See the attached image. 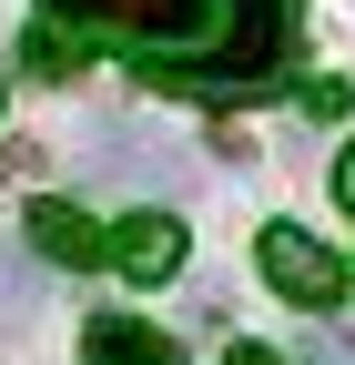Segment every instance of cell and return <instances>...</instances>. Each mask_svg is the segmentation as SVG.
<instances>
[{
	"instance_id": "obj_1",
	"label": "cell",
	"mask_w": 355,
	"mask_h": 365,
	"mask_svg": "<svg viewBox=\"0 0 355 365\" xmlns=\"http://www.w3.org/2000/svg\"><path fill=\"white\" fill-rule=\"evenodd\" d=\"M254 264H264V284H274L284 304H304V314H335L345 304V254L315 244L304 223H264V234H254Z\"/></svg>"
},
{
	"instance_id": "obj_2",
	"label": "cell",
	"mask_w": 355,
	"mask_h": 365,
	"mask_svg": "<svg viewBox=\"0 0 355 365\" xmlns=\"http://www.w3.org/2000/svg\"><path fill=\"white\" fill-rule=\"evenodd\" d=\"M21 234L51 254V264H71V274H81V264H112V234H102V223L81 213V203H51V193L21 213Z\"/></svg>"
},
{
	"instance_id": "obj_3",
	"label": "cell",
	"mask_w": 355,
	"mask_h": 365,
	"mask_svg": "<svg viewBox=\"0 0 355 365\" xmlns=\"http://www.w3.org/2000/svg\"><path fill=\"white\" fill-rule=\"evenodd\" d=\"M112 264L132 274V284L183 274V223H173V213H122V223H112Z\"/></svg>"
},
{
	"instance_id": "obj_4",
	"label": "cell",
	"mask_w": 355,
	"mask_h": 365,
	"mask_svg": "<svg viewBox=\"0 0 355 365\" xmlns=\"http://www.w3.org/2000/svg\"><path fill=\"white\" fill-rule=\"evenodd\" d=\"M81 365H183V345L163 325H143V314H92L81 325Z\"/></svg>"
},
{
	"instance_id": "obj_5",
	"label": "cell",
	"mask_w": 355,
	"mask_h": 365,
	"mask_svg": "<svg viewBox=\"0 0 355 365\" xmlns=\"http://www.w3.org/2000/svg\"><path fill=\"white\" fill-rule=\"evenodd\" d=\"M224 365H284L274 345H224Z\"/></svg>"
},
{
	"instance_id": "obj_6",
	"label": "cell",
	"mask_w": 355,
	"mask_h": 365,
	"mask_svg": "<svg viewBox=\"0 0 355 365\" xmlns=\"http://www.w3.org/2000/svg\"><path fill=\"white\" fill-rule=\"evenodd\" d=\"M335 203L355 213V143H345V163H335Z\"/></svg>"
},
{
	"instance_id": "obj_7",
	"label": "cell",
	"mask_w": 355,
	"mask_h": 365,
	"mask_svg": "<svg viewBox=\"0 0 355 365\" xmlns=\"http://www.w3.org/2000/svg\"><path fill=\"white\" fill-rule=\"evenodd\" d=\"M315 365H355V355H345V345H315Z\"/></svg>"
}]
</instances>
